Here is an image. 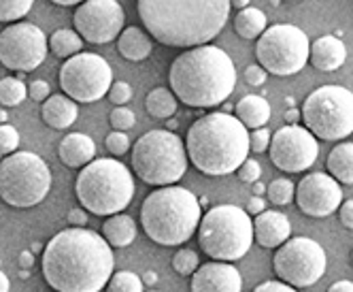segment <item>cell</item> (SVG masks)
<instances>
[{"mask_svg":"<svg viewBox=\"0 0 353 292\" xmlns=\"http://www.w3.org/2000/svg\"><path fill=\"white\" fill-rule=\"evenodd\" d=\"M113 250L96 231H60L43 250V278L56 292H100L113 275Z\"/></svg>","mask_w":353,"mask_h":292,"instance_id":"6da1fadb","label":"cell"},{"mask_svg":"<svg viewBox=\"0 0 353 292\" xmlns=\"http://www.w3.org/2000/svg\"><path fill=\"white\" fill-rule=\"evenodd\" d=\"M145 30L166 47H198L213 41L230 17V0H139Z\"/></svg>","mask_w":353,"mask_h":292,"instance_id":"7a4b0ae2","label":"cell"},{"mask_svg":"<svg viewBox=\"0 0 353 292\" xmlns=\"http://www.w3.org/2000/svg\"><path fill=\"white\" fill-rule=\"evenodd\" d=\"M168 81L183 105L211 109L225 103L234 92L236 68L228 54L207 43L176 56L168 70Z\"/></svg>","mask_w":353,"mask_h":292,"instance_id":"3957f363","label":"cell"},{"mask_svg":"<svg viewBox=\"0 0 353 292\" xmlns=\"http://www.w3.org/2000/svg\"><path fill=\"white\" fill-rule=\"evenodd\" d=\"M185 150L200 173L230 175L247 160L249 130L236 115L213 111L198 117L188 130Z\"/></svg>","mask_w":353,"mask_h":292,"instance_id":"277c9868","label":"cell"},{"mask_svg":"<svg viewBox=\"0 0 353 292\" xmlns=\"http://www.w3.org/2000/svg\"><path fill=\"white\" fill-rule=\"evenodd\" d=\"M200 201L196 194L181 186H162L143 201L141 224L145 235L158 246L174 248L183 246L198 231Z\"/></svg>","mask_w":353,"mask_h":292,"instance_id":"5b68a950","label":"cell"},{"mask_svg":"<svg viewBox=\"0 0 353 292\" xmlns=\"http://www.w3.org/2000/svg\"><path fill=\"white\" fill-rule=\"evenodd\" d=\"M134 177L130 168L115 158H98L81 168L74 192L83 209L94 215L121 213L134 199Z\"/></svg>","mask_w":353,"mask_h":292,"instance_id":"8992f818","label":"cell"},{"mask_svg":"<svg viewBox=\"0 0 353 292\" xmlns=\"http://www.w3.org/2000/svg\"><path fill=\"white\" fill-rule=\"evenodd\" d=\"M254 237V222L249 211L236 205H215L211 207L198 226V243L209 258L236 262L249 250Z\"/></svg>","mask_w":353,"mask_h":292,"instance_id":"52a82bcc","label":"cell"},{"mask_svg":"<svg viewBox=\"0 0 353 292\" xmlns=\"http://www.w3.org/2000/svg\"><path fill=\"white\" fill-rule=\"evenodd\" d=\"M188 150L172 130H149L132 148V171L149 186H172L188 171Z\"/></svg>","mask_w":353,"mask_h":292,"instance_id":"ba28073f","label":"cell"},{"mask_svg":"<svg viewBox=\"0 0 353 292\" xmlns=\"http://www.w3.org/2000/svg\"><path fill=\"white\" fill-rule=\"evenodd\" d=\"M52 190V171L32 152H15L0 162V199L9 207L30 209L47 199Z\"/></svg>","mask_w":353,"mask_h":292,"instance_id":"9c48e42d","label":"cell"},{"mask_svg":"<svg viewBox=\"0 0 353 292\" xmlns=\"http://www.w3.org/2000/svg\"><path fill=\"white\" fill-rule=\"evenodd\" d=\"M305 126L323 141H339L353 133V92L343 86H321L302 105Z\"/></svg>","mask_w":353,"mask_h":292,"instance_id":"30bf717a","label":"cell"},{"mask_svg":"<svg viewBox=\"0 0 353 292\" xmlns=\"http://www.w3.org/2000/svg\"><path fill=\"white\" fill-rule=\"evenodd\" d=\"M311 43L309 37L294 23H274L258 39V62L276 77L296 75L309 62Z\"/></svg>","mask_w":353,"mask_h":292,"instance_id":"8fae6325","label":"cell"},{"mask_svg":"<svg viewBox=\"0 0 353 292\" xmlns=\"http://www.w3.org/2000/svg\"><path fill=\"white\" fill-rule=\"evenodd\" d=\"M274 273L294 288H309L317 284L325 269L327 256L317 241L309 237H290L272 258Z\"/></svg>","mask_w":353,"mask_h":292,"instance_id":"7c38bea8","label":"cell"},{"mask_svg":"<svg viewBox=\"0 0 353 292\" xmlns=\"http://www.w3.org/2000/svg\"><path fill=\"white\" fill-rule=\"evenodd\" d=\"M113 86L111 64L98 54H74L60 68V88L77 103H96Z\"/></svg>","mask_w":353,"mask_h":292,"instance_id":"4fadbf2b","label":"cell"},{"mask_svg":"<svg viewBox=\"0 0 353 292\" xmlns=\"http://www.w3.org/2000/svg\"><path fill=\"white\" fill-rule=\"evenodd\" d=\"M49 50V41L45 32L28 21L11 23L0 32V64L9 70L30 72L39 68Z\"/></svg>","mask_w":353,"mask_h":292,"instance_id":"5bb4252c","label":"cell"},{"mask_svg":"<svg viewBox=\"0 0 353 292\" xmlns=\"http://www.w3.org/2000/svg\"><path fill=\"white\" fill-rule=\"evenodd\" d=\"M268 150L272 164L279 171L302 173L315 164L319 156V143L307 126L288 124L272 135Z\"/></svg>","mask_w":353,"mask_h":292,"instance_id":"9a60e30c","label":"cell"},{"mask_svg":"<svg viewBox=\"0 0 353 292\" xmlns=\"http://www.w3.org/2000/svg\"><path fill=\"white\" fill-rule=\"evenodd\" d=\"M72 21L83 41L105 45L121 35L125 13L117 0H85L74 11Z\"/></svg>","mask_w":353,"mask_h":292,"instance_id":"2e32d148","label":"cell"},{"mask_svg":"<svg viewBox=\"0 0 353 292\" xmlns=\"http://www.w3.org/2000/svg\"><path fill=\"white\" fill-rule=\"evenodd\" d=\"M296 205L311 217H327L343 205L341 182L330 173H309L296 186Z\"/></svg>","mask_w":353,"mask_h":292,"instance_id":"e0dca14e","label":"cell"},{"mask_svg":"<svg viewBox=\"0 0 353 292\" xmlns=\"http://www.w3.org/2000/svg\"><path fill=\"white\" fill-rule=\"evenodd\" d=\"M192 292H243V278L230 262L211 260L200 264L192 275Z\"/></svg>","mask_w":353,"mask_h":292,"instance_id":"ac0fdd59","label":"cell"},{"mask_svg":"<svg viewBox=\"0 0 353 292\" xmlns=\"http://www.w3.org/2000/svg\"><path fill=\"white\" fill-rule=\"evenodd\" d=\"M256 243L266 250H276L292 237V224L281 211H262L254 220Z\"/></svg>","mask_w":353,"mask_h":292,"instance_id":"d6986e66","label":"cell"},{"mask_svg":"<svg viewBox=\"0 0 353 292\" xmlns=\"http://www.w3.org/2000/svg\"><path fill=\"white\" fill-rule=\"evenodd\" d=\"M347 60V47L345 43L334 35H323L315 43H311L309 62L313 68L321 72H334L339 70Z\"/></svg>","mask_w":353,"mask_h":292,"instance_id":"ffe728a7","label":"cell"},{"mask_svg":"<svg viewBox=\"0 0 353 292\" xmlns=\"http://www.w3.org/2000/svg\"><path fill=\"white\" fill-rule=\"evenodd\" d=\"M58 156L70 168H83L96 156V143L83 133H70L60 141Z\"/></svg>","mask_w":353,"mask_h":292,"instance_id":"44dd1931","label":"cell"},{"mask_svg":"<svg viewBox=\"0 0 353 292\" xmlns=\"http://www.w3.org/2000/svg\"><path fill=\"white\" fill-rule=\"evenodd\" d=\"M43 121L47 126H52L56 130L70 128L79 117V107L77 101H72L66 94H54L43 103Z\"/></svg>","mask_w":353,"mask_h":292,"instance_id":"7402d4cb","label":"cell"},{"mask_svg":"<svg viewBox=\"0 0 353 292\" xmlns=\"http://www.w3.org/2000/svg\"><path fill=\"white\" fill-rule=\"evenodd\" d=\"M117 50L125 60L141 62V60L149 58L151 50H154V43H151V35L145 32L143 28L128 26L117 37Z\"/></svg>","mask_w":353,"mask_h":292,"instance_id":"603a6c76","label":"cell"},{"mask_svg":"<svg viewBox=\"0 0 353 292\" xmlns=\"http://www.w3.org/2000/svg\"><path fill=\"white\" fill-rule=\"evenodd\" d=\"M234 113L236 117L243 121L247 128H262L268 124L270 119V105L264 96H258V94H247L243 99L236 103L234 107Z\"/></svg>","mask_w":353,"mask_h":292,"instance_id":"cb8c5ba5","label":"cell"},{"mask_svg":"<svg viewBox=\"0 0 353 292\" xmlns=\"http://www.w3.org/2000/svg\"><path fill=\"white\" fill-rule=\"evenodd\" d=\"M103 237L113 248H128L137 239V222L130 215H125L123 211L109 215L103 224Z\"/></svg>","mask_w":353,"mask_h":292,"instance_id":"d4e9b609","label":"cell"},{"mask_svg":"<svg viewBox=\"0 0 353 292\" xmlns=\"http://www.w3.org/2000/svg\"><path fill=\"white\" fill-rule=\"evenodd\" d=\"M325 166L341 184H353V143H339L327 156Z\"/></svg>","mask_w":353,"mask_h":292,"instance_id":"484cf974","label":"cell"},{"mask_svg":"<svg viewBox=\"0 0 353 292\" xmlns=\"http://www.w3.org/2000/svg\"><path fill=\"white\" fill-rule=\"evenodd\" d=\"M266 28H268L266 15L256 7L241 9L239 15L234 17V30L241 39H260Z\"/></svg>","mask_w":353,"mask_h":292,"instance_id":"4316f807","label":"cell"},{"mask_svg":"<svg viewBox=\"0 0 353 292\" xmlns=\"http://www.w3.org/2000/svg\"><path fill=\"white\" fill-rule=\"evenodd\" d=\"M176 96L172 90L168 88H156L147 94L145 99V109L151 117H158V119H168L176 113Z\"/></svg>","mask_w":353,"mask_h":292,"instance_id":"83f0119b","label":"cell"},{"mask_svg":"<svg viewBox=\"0 0 353 292\" xmlns=\"http://www.w3.org/2000/svg\"><path fill=\"white\" fill-rule=\"evenodd\" d=\"M49 50L54 52V56L68 60L74 54H81L83 50V37L77 30L70 28H60L49 39Z\"/></svg>","mask_w":353,"mask_h":292,"instance_id":"f1b7e54d","label":"cell"},{"mask_svg":"<svg viewBox=\"0 0 353 292\" xmlns=\"http://www.w3.org/2000/svg\"><path fill=\"white\" fill-rule=\"evenodd\" d=\"M28 99V88L19 77H3L0 79V105L17 107Z\"/></svg>","mask_w":353,"mask_h":292,"instance_id":"f546056e","label":"cell"},{"mask_svg":"<svg viewBox=\"0 0 353 292\" xmlns=\"http://www.w3.org/2000/svg\"><path fill=\"white\" fill-rule=\"evenodd\" d=\"M268 201L276 207H285L296 199V186L288 177H276L268 184Z\"/></svg>","mask_w":353,"mask_h":292,"instance_id":"4dcf8cb0","label":"cell"},{"mask_svg":"<svg viewBox=\"0 0 353 292\" xmlns=\"http://www.w3.org/2000/svg\"><path fill=\"white\" fill-rule=\"evenodd\" d=\"M143 278L132 271H117L107 284V292H143Z\"/></svg>","mask_w":353,"mask_h":292,"instance_id":"1f68e13d","label":"cell"},{"mask_svg":"<svg viewBox=\"0 0 353 292\" xmlns=\"http://www.w3.org/2000/svg\"><path fill=\"white\" fill-rule=\"evenodd\" d=\"M34 0H0V23H13L26 17Z\"/></svg>","mask_w":353,"mask_h":292,"instance_id":"d6a6232c","label":"cell"},{"mask_svg":"<svg viewBox=\"0 0 353 292\" xmlns=\"http://www.w3.org/2000/svg\"><path fill=\"white\" fill-rule=\"evenodd\" d=\"M198 266H200V258L190 248H181L172 256V269L179 275H194Z\"/></svg>","mask_w":353,"mask_h":292,"instance_id":"836d02e7","label":"cell"},{"mask_svg":"<svg viewBox=\"0 0 353 292\" xmlns=\"http://www.w3.org/2000/svg\"><path fill=\"white\" fill-rule=\"evenodd\" d=\"M109 121H111V126H113V130H130L134 124H137V115H134V111L132 109H128V107H115L113 111H111V115H109Z\"/></svg>","mask_w":353,"mask_h":292,"instance_id":"e575fe53","label":"cell"},{"mask_svg":"<svg viewBox=\"0 0 353 292\" xmlns=\"http://www.w3.org/2000/svg\"><path fill=\"white\" fill-rule=\"evenodd\" d=\"M19 145V133L11 124H0V156L15 154Z\"/></svg>","mask_w":353,"mask_h":292,"instance_id":"d590c367","label":"cell"},{"mask_svg":"<svg viewBox=\"0 0 353 292\" xmlns=\"http://www.w3.org/2000/svg\"><path fill=\"white\" fill-rule=\"evenodd\" d=\"M105 145L109 154L113 156H123L125 152L130 150V137L125 135L123 130H113L107 139H105Z\"/></svg>","mask_w":353,"mask_h":292,"instance_id":"8d00e7d4","label":"cell"},{"mask_svg":"<svg viewBox=\"0 0 353 292\" xmlns=\"http://www.w3.org/2000/svg\"><path fill=\"white\" fill-rule=\"evenodd\" d=\"M236 175H239V179L245 182V184H254V182H258L260 175H262V166H260V162H258L256 158H247V160L236 168Z\"/></svg>","mask_w":353,"mask_h":292,"instance_id":"74e56055","label":"cell"},{"mask_svg":"<svg viewBox=\"0 0 353 292\" xmlns=\"http://www.w3.org/2000/svg\"><path fill=\"white\" fill-rule=\"evenodd\" d=\"M270 141H272V135L266 126L262 128H256L254 133L249 135V148L251 152H256V154H262L270 148Z\"/></svg>","mask_w":353,"mask_h":292,"instance_id":"f35d334b","label":"cell"},{"mask_svg":"<svg viewBox=\"0 0 353 292\" xmlns=\"http://www.w3.org/2000/svg\"><path fill=\"white\" fill-rule=\"evenodd\" d=\"M107 96H109V101L113 105L121 107L125 103H130V99H132V88H130V84H125V81H115L111 86V90H109Z\"/></svg>","mask_w":353,"mask_h":292,"instance_id":"ab89813d","label":"cell"},{"mask_svg":"<svg viewBox=\"0 0 353 292\" xmlns=\"http://www.w3.org/2000/svg\"><path fill=\"white\" fill-rule=\"evenodd\" d=\"M266 75H268V70L262 64H249L245 68V81L251 88H254V86H262L266 81Z\"/></svg>","mask_w":353,"mask_h":292,"instance_id":"60d3db41","label":"cell"},{"mask_svg":"<svg viewBox=\"0 0 353 292\" xmlns=\"http://www.w3.org/2000/svg\"><path fill=\"white\" fill-rule=\"evenodd\" d=\"M28 96L32 101H37V103H45L49 96H52V88H49V84L47 81H43V79H37V81H32L30 86H28Z\"/></svg>","mask_w":353,"mask_h":292,"instance_id":"b9f144b4","label":"cell"},{"mask_svg":"<svg viewBox=\"0 0 353 292\" xmlns=\"http://www.w3.org/2000/svg\"><path fill=\"white\" fill-rule=\"evenodd\" d=\"M254 292H296V288L285 282H262Z\"/></svg>","mask_w":353,"mask_h":292,"instance_id":"7bdbcfd3","label":"cell"},{"mask_svg":"<svg viewBox=\"0 0 353 292\" xmlns=\"http://www.w3.org/2000/svg\"><path fill=\"white\" fill-rule=\"evenodd\" d=\"M339 217L345 228H351L353 231V199L351 201H345L341 207H339Z\"/></svg>","mask_w":353,"mask_h":292,"instance_id":"ee69618b","label":"cell"},{"mask_svg":"<svg viewBox=\"0 0 353 292\" xmlns=\"http://www.w3.org/2000/svg\"><path fill=\"white\" fill-rule=\"evenodd\" d=\"M68 224H72V226H83V224H88V209H83V207L70 209L68 211Z\"/></svg>","mask_w":353,"mask_h":292,"instance_id":"f6af8a7d","label":"cell"},{"mask_svg":"<svg viewBox=\"0 0 353 292\" xmlns=\"http://www.w3.org/2000/svg\"><path fill=\"white\" fill-rule=\"evenodd\" d=\"M264 207H266L264 199H262V197H256V194H254V197H251L249 203H247V211H249L251 215H260L262 211H266Z\"/></svg>","mask_w":353,"mask_h":292,"instance_id":"bcb514c9","label":"cell"},{"mask_svg":"<svg viewBox=\"0 0 353 292\" xmlns=\"http://www.w3.org/2000/svg\"><path fill=\"white\" fill-rule=\"evenodd\" d=\"M327 292H353V282H349V280L334 282L330 288H327Z\"/></svg>","mask_w":353,"mask_h":292,"instance_id":"7dc6e473","label":"cell"},{"mask_svg":"<svg viewBox=\"0 0 353 292\" xmlns=\"http://www.w3.org/2000/svg\"><path fill=\"white\" fill-rule=\"evenodd\" d=\"M34 264V254L30 252V250H26V252H21V256H19V266L21 269H30V266Z\"/></svg>","mask_w":353,"mask_h":292,"instance_id":"c3c4849f","label":"cell"},{"mask_svg":"<svg viewBox=\"0 0 353 292\" xmlns=\"http://www.w3.org/2000/svg\"><path fill=\"white\" fill-rule=\"evenodd\" d=\"M300 117H302V111H298V109H290L285 113V121H290V124H296Z\"/></svg>","mask_w":353,"mask_h":292,"instance_id":"681fc988","label":"cell"},{"mask_svg":"<svg viewBox=\"0 0 353 292\" xmlns=\"http://www.w3.org/2000/svg\"><path fill=\"white\" fill-rule=\"evenodd\" d=\"M158 282V275H156V271H147V273H143V284H147V286H154Z\"/></svg>","mask_w":353,"mask_h":292,"instance_id":"f907efd6","label":"cell"},{"mask_svg":"<svg viewBox=\"0 0 353 292\" xmlns=\"http://www.w3.org/2000/svg\"><path fill=\"white\" fill-rule=\"evenodd\" d=\"M266 190H268V186H264L260 179H258V182H254V194H256V197H264Z\"/></svg>","mask_w":353,"mask_h":292,"instance_id":"816d5d0a","label":"cell"},{"mask_svg":"<svg viewBox=\"0 0 353 292\" xmlns=\"http://www.w3.org/2000/svg\"><path fill=\"white\" fill-rule=\"evenodd\" d=\"M9 290H11V282L3 271H0V292H9Z\"/></svg>","mask_w":353,"mask_h":292,"instance_id":"f5cc1de1","label":"cell"},{"mask_svg":"<svg viewBox=\"0 0 353 292\" xmlns=\"http://www.w3.org/2000/svg\"><path fill=\"white\" fill-rule=\"evenodd\" d=\"M52 3L60 5V7H72V5H81L85 0H52Z\"/></svg>","mask_w":353,"mask_h":292,"instance_id":"db71d44e","label":"cell"},{"mask_svg":"<svg viewBox=\"0 0 353 292\" xmlns=\"http://www.w3.org/2000/svg\"><path fill=\"white\" fill-rule=\"evenodd\" d=\"M230 3H232V7H236L241 11V9H247L249 7L251 0H230Z\"/></svg>","mask_w":353,"mask_h":292,"instance_id":"11a10c76","label":"cell"},{"mask_svg":"<svg viewBox=\"0 0 353 292\" xmlns=\"http://www.w3.org/2000/svg\"><path fill=\"white\" fill-rule=\"evenodd\" d=\"M41 250H45V248L41 246V243H39V241H34V243H32V248H30V252H32V254H39Z\"/></svg>","mask_w":353,"mask_h":292,"instance_id":"9f6ffc18","label":"cell"},{"mask_svg":"<svg viewBox=\"0 0 353 292\" xmlns=\"http://www.w3.org/2000/svg\"><path fill=\"white\" fill-rule=\"evenodd\" d=\"M176 126H179V124H176V119H172V117H168V128H166V130H174Z\"/></svg>","mask_w":353,"mask_h":292,"instance_id":"6f0895ef","label":"cell"},{"mask_svg":"<svg viewBox=\"0 0 353 292\" xmlns=\"http://www.w3.org/2000/svg\"><path fill=\"white\" fill-rule=\"evenodd\" d=\"M270 5H272V7H279V5H281V0H270Z\"/></svg>","mask_w":353,"mask_h":292,"instance_id":"680465c9","label":"cell"},{"mask_svg":"<svg viewBox=\"0 0 353 292\" xmlns=\"http://www.w3.org/2000/svg\"><path fill=\"white\" fill-rule=\"evenodd\" d=\"M0 121H7V113L5 111H0Z\"/></svg>","mask_w":353,"mask_h":292,"instance_id":"91938a15","label":"cell"},{"mask_svg":"<svg viewBox=\"0 0 353 292\" xmlns=\"http://www.w3.org/2000/svg\"><path fill=\"white\" fill-rule=\"evenodd\" d=\"M351 260H353V250H351Z\"/></svg>","mask_w":353,"mask_h":292,"instance_id":"94428289","label":"cell"},{"mask_svg":"<svg viewBox=\"0 0 353 292\" xmlns=\"http://www.w3.org/2000/svg\"><path fill=\"white\" fill-rule=\"evenodd\" d=\"M149 292H158V290H149Z\"/></svg>","mask_w":353,"mask_h":292,"instance_id":"6125c7cd","label":"cell"}]
</instances>
